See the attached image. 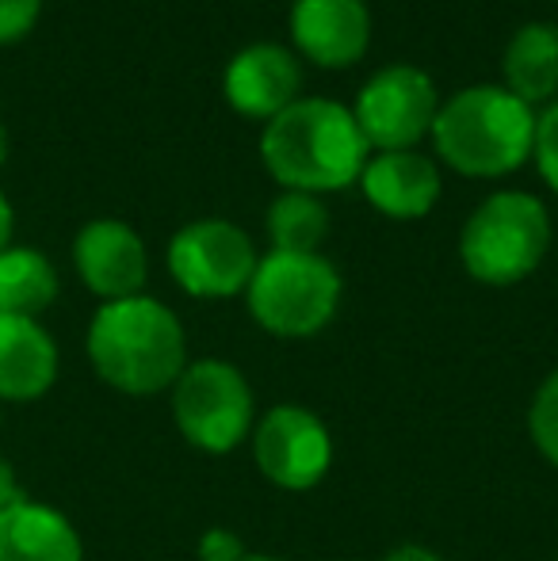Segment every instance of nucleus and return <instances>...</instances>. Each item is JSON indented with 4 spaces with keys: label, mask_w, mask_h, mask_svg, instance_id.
<instances>
[{
    "label": "nucleus",
    "mask_w": 558,
    "mask_h": 561,
    "mask_svg": "<svg viewBox=\"0 0 558 561\" xmlns=\"http://www.w3.org/2000/svg\"><path fill=\"white\" fill-rule=\"evenodd\" d=\"M372 146L360 134L352 107L326 96H298L264 123L261 161L283 192L329 195L360 180Z\"/></svg>",
    "instance_id": "1"
},
{
    "label": "nucleus",
    "mask_w": 558,
    "mask_h": 561,
    "mask_svg": "<svg viewBox=\"0 0 558 561\" xmlns=\"http://www.w3.org/2000/svg\"><path fill=\"white\" fill-rule=\"evenodd\" d=\"M100 382L127 398H153L176 386L187 367V336L180 318L149 295L100 302L84 336Z\"/></svg>",
    "instance_id": "2"
},
{
    "label": "nucleus",
    "mask_w": 558,
    "mask_h": 561,
    "mask_svg": "<svg viewBox=\"0 0 558 561\" xmlns=\"http://www.w3.org/2000/svg\"><path fill=\"white\" fill-rule=\"evenodd\" d=\"M429 138L452 172L470 180H498L532 161L536 107L516 100L501 84H470L440 104Z\"/></svg>",
    "instance_id": "3"
},
{
    "label": "nucleus",
    "mask_w": 558,
    "mask_h": 561,
    "mask_svg": "<svg viewBox=\"0 0 558 561\" xmlns=\"http://www.w3.org/2000/svg\"><path fill=\"white\" fill-rule=\"evenodd\" d=\"M551 249V215L532 192H493L459 229V264L482 287H516Z\"/></svg>",
    "instance_id": "4"
},
{
    "label": "nucleus",
    "mask_w": 558,
    "mask_h": 561,
    "mask_svg": "<svg viewBox=\"0 0 558 561\" xmlns=\"http://www.w3.org/2000/svg\"><path fill=\"white\" fill-rule=\"evenodd\" d=\"M344 283L321 252H269L257 260L246 306L264 333L280 340L318 336L341 310Z\"/></svg>",
    "instance_id": "5"
},
{
    "label": "nucleus",
    "mask_w": 558,
    "mask_h": 561,
    "mask_svg": "<svg viewBox=\"0 0 558 561\" xmlns=\"http://www.w3.org/2000/svg\"><path fill=\"white\" fill-rule=\"evenodd\" d=\"M172 421L180 436L207 455H230L257 428L249 378L226 359H195L172 386Z\"/></svg>",
    "instance_id": "6"
},
{
    "label": "nucleus",
    "mask_w": 558,
    "mask_h": 561,
    "mask_svg": "<svg viewBox=\"0 0 558 561\" xmlns=\"http://www.w3.org/2000/svg\"><path fill=\"white\" fill-rule=\"evenodd\" d=\"M169 275L192 298H238L246 295L257 272V244L238 222L226 218H200L172 233Z\"/></svg>",
    "instance_id": "7"
},
{
    "label": "nucleus",
    "mask_w": 558,
    "mask_h": 561,
    "mask_svg": "<svg viewBox=\"0 0 558 561\" xmlns=\"http://www.w3.org/2000/svg\"><path fill=\"white\" fill-rule=\"evenodd\" d=\"M436 112L440 92L432 77L418 66H406V61L367 77L356 104H352V115H356V126L372 146V153L418 149L432 134Z\"/></svg>",
    "instance_id": "8"
},
{
    "label": "nucleus",
    "mask_w": 558,
    "mask_h": 561,
    "mask_svg": "<svg viewBox=\"0 0 558 561\" xmlns=\"http://www.w3.org/2000/svg\"><path fill=\"white\" fill-rule=\"evenodd\" d=\"M253 462L276 489L306 493L321 485L333 466V436L326 421L306 405H272L257 421L253 436Z\"/></svg>",
    "instance_id": "9"
},
{
    "label": "nucleus",
    "mask_w": 558,
    "mask_h": 561,
    "mask_svg": "<svg viewBox=\"0 0 558 561\" xmlns=\"http://www.w3.org/2000/svg\"><path fill=\"white\" fill-rule=\"evenodd\" d=\"M73 267L81 283L100 302L146 295L149 279V252L135 226L119 218H96L81 226L73 237Z\"/></svg>",
    "instance_id": "10"
},
{
    "label": "nucleus",
    "mask_w": 558,
    "mask_h": 561,
    "mask_svg": "<svg viewBox=\"0 0 558 561\" xmlns=\"http://www.w3.org/2000/svg\"><path fill=\"white\" fill-rule=\"evenodd\" d=\"M291 43L318 69H349L372 46V8L364 0H291Z\"/></svg>",
    "instance_id": "11"
},
{
    "label": "nucleus",
    "mask_w": 558,
    "mask_h": 561,
    "mask_svg": "<svg viewBox=\"0 0 558 561\" xmlns=\"http://www.w3.org/2000/svg\"><path fill=\"white\" fill-rule=\"evenodd\" d=\"M303 89L298 54L283 43H249L230 58L223 73V96L241 118L269 123L291 107Z\"/></svg>",
    "instance_id": "12"
},
{
    "label": "nucleus",
    "mask_w": 558,
    "mask_h": 561,
    "mask_svg": "<svg viewBox=\"0 0 558 561\" xmlns=\"http://www.w3.org/2000/svg\"><path fill=\"white\" fill-rule=\"evenodd\" d=\"M360 192L379 215L395 218V222H418L432 215L444 192V176L432 157L421 149H387V153H372L360 172Z\"/></svg>",
    "instance_id": "13"
},
{
    "label": "nucleus",
    "mask_w": 558,
    "mask_h": 561,
    "mask_svg": "<svg viewBox=\"0 0 558 561\" xmlns=\"http://www.w3.org/2000/svg\"><path fill=\"white\" fill-rule=\"evenodd\" d=\"M61 355L38 318L0 313V405L38 401L58 382Z\"/></svg>",
    "instance_id": "14"
},
{
    "label": "nucleus",
    "mask_w": 558,
    "mask_h": 561,
    "mask_svg": "<svg viewBox=\"0 0 558 561\" xmlns=\"http://www.w3.org/2000/svg\"><path fill=\"white\" fill-rule=\"evenodd\" d=\"M0 561H84V542L66 512L23 496L0 512Z\"/></svg>",
    "instance_id": "15"
},
{
    "label": "nucleus",
    "mask_w": 558,
    "mask_h": 561,
    "mask_svg": "<svg viewBox=\"0 0 558 561\" xmlns=\"http://www.w3.org/2000/svg\"><path fill=\"white\" fill-rule=\"evenodd\" d=\"M501 77L516 100L528 107L558 100V27L555 23H524L513 31L501 54Z\"/></svg>",
    "instance_id": "16"
},
{
    "label": "nucleus",
    "mask_w": 558,
    "mask_h": 561,
    "mask_svg": "<svg viewBox=\"0 0 558 561\" xmlns=\"http://www.w3.org/2000/svg\"><path fill=\"white\" fill-rule=\"evenodd\" d=\"M58 272L38 249L8 244L0 252V313L12 318H38L58 298Z\"/></svg>",
    "instance_id": "17"
},
{
    "label": "nucleus",
    "mask_w": 558,
    "mask_h": 561,
    "mask_svg": "<svg viewBox=\"0 0 558 561\" xmlns=\"http://www.w3.org/2000/svg\"><path fill=\"white\" fill-rule=\"evenodd\" d=\"M329 207L321 195L280 192L269 207L272 252H321L329 237Z\"/></svg>",
    "instance_id": "18"
},
{
    "label": "nucleus",
    "mask_w": 558,
    "mask_h": 561,
    "mask_svg": "<svg viewBox=\"0 0 558 561\" xmlns=\"http://www.w3.org/2000/svg\"><path fill=\"white\" fill-rule=\"evenodd\" d=\"M528 436L539 455L558 466V370L539 382L536 398L528 405Z\"/></svg>",
    "instance_id": "19"
},
{
    "label": "nucleus",
    "mask_w": 558,
    "mask_h": 561,
    "mask_svg": "<svg viewBox=\"0 0 558 561\" xmlns=\"http://www.w3.org/2000/svg\"><path fill=\"white\" fill-rule=\"evenodd\" d=\"M532 161L544 184L558 195V100L536 112V138H532Z\"/></svg>",
    "instance_id": "20"
},
{
    "label": "nucleus",
    "mask_w": 558,
    "mask_h": 561,
    "mask_svg": "<svg viewBox=\"0 0 558 561\" xmlns=\"http://www.w3.org/2000/svg\"><path fill=\"white\" fill-rule=\"evenodd\" d=\"M38 15H43V0H0V46L27 38Z\"/></svg>",
    "instance_id": "21"
},
{
    "label": "nucleus",
    "mask_w": 558,
    "mask_h": 561,
    "mask_svg": "<svg viewBox=\"0 0 558 561\" xmlns=\"http://www.w3.org/2000/svg\"><path fill=\"white\" fill-rule=\"evenodd\" d=\"M200 561H246L249 550L241 542V535H234L230 527H207L195 542Z\"/></svg>",
    "instance_id": "22"
},
{
    "label": "nucleus",
    "mask_w": 558,
    "mask_h": 561,
    "mask_svg": "<svg viewBox=\"0 0 558 561\" xmlns=\"http://www.w3.org/2000/svg\"><path fill=\"white\" fill-rule=\"evenodd\" d=\"M23 489H20V478H15V466L8 462L4 455H0V512H8L12 504L23 501Z\"/></svg>",
    "instance_id": "23"
},
{
    "label": "nucleus",
    "mask_w": 558,
    "mask_h": 561,
    "mask_svg": "<svg viewBox=\"0 0 558 561\" xmlns=\"http://www.w3.org/2000/svg\"><path fill=\"white\" fill-rule=\"evenodd\" d=\"M379 561H444L436 554V550L429 547H418V542H402V547H395L390 554H383Z\"/></svg>",
    "instance_id": "24"
},
{
    "label": "nucleus",
    "mask_w": 558,
    "mask_h": 561,
    "mask_svg": "<svg viewBox=\"0 0 558 561\" xmlns=\"http://www.w3.org/2000/svg\"><path fill=\"white\" fill-rule=\"evenodd\" d=\"M12 226H15V215H12V203H8V195L0 192V252L12 244Z\"/></svg>",
    "instance_id": "25"
},
{
    "label": "nucleus",
    "mask_w": 558,
    "mask_h": 561,
    "mask_svg": "<svg viewBox=\"0 0 558 561\" xmlns=\"http://www.w3.org/2000/svg\"><path fill=\"white\" fill-rule=\"evenodd\" d=\"M4 157H8V130H4V123H0V164H4Z\"/></svg>",
    "instance_id": "26"
},
{
    "label": "nucleus",
    "mask_w": 558,
    "mask_h": 561,
    "mask_svg": "<svg viewBox=\"0 0 558 561\" xmlns=\"http://www.w3.org/2000/svg\"><path fill=\"white\" fill-rule=\"evenodd\" d=\"M246 561H287V558H276V554H249Z\"/></svg>",
    "instance_id": "27"
},
{
    "label": "nucleus",
    "mask_w": 558,
    "mask_h": 561,
    "mask_svg": "<svg viewBox=\"0 0 558 561\" xmlns=\"http://www.w3.org/2000/svg\"><path fill=\"white\" fill-rule=\"evenodd\" d=\"M0 424H4V413H0Z\"/></svg>",
    "instance_id": "28"
},
{
    "label": "nucleus",
    "mask_w": 558,
    "mask_h": 561,
    "mask_svg": "<svg viewBox=\"0 0 558 561\" xmlns=\"http://www.w3.org/2000/svg\"><path fill=\"white\" fill-rule=\"evenodd\" d=\"M555 561H558V558H555Z\"/></svg>",
    "instance_id": "29"
}]
</instances>
